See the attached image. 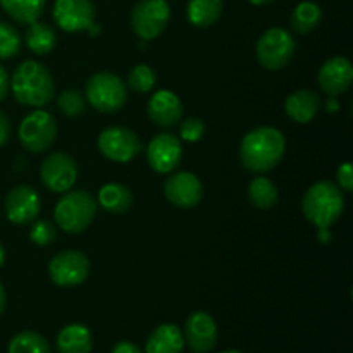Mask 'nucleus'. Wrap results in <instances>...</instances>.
I'll return each mask as SVG.
<instances>
[{
  "label": "nucleus",
  "instance_id": "a19ab883",
  "mask_svg": "<svg viewBox=\"0 0 353 353\" xmlns=\"http://www.w3.org/2000/svg\"><path fill=\"white\" fill-rule=\"evenodd\" d=\"M250 3H254V6H269V3H272L274 0H248Z\"/></svg>",
  "mask_w": 353,
  "mask_h": 353
},
{
  "label": "nucleus",
  "instance_id": "a211bd4d",
  "mask_svg": "<svg viewBox=\"0 0 353 353\" xmlns=\"http://www.w3.org/2000/svg\"><path fill=\"white\" fill-rule=\"evenodd\" d=\"M147 114L154 124L161 128H171L183 117V103L178 95L169 90H159L150 97Z\"/></svg>",
  "mask_w": 353,
  "mask_h": 353
},
{
  "label": "nucleus",
  "instance_id": "39448f33",
  "mask_svg": "<svg viewBox=\"0 0 353 353\" xmlns=\"http://www.w3.org/2000/svg\"><path fill=\"white\" fill-rule=\"evenodd\" d=\"M86 102L102 114L119 112L128 100V86L119 76L100 71L86 81Z\"/></svg>",
  "mask_w": 353,
  "mask_h": 353
},
{
  "label": "nucleus",
  "instance_id": "f03ea898",
  "mask_svg": "<svg viewBox=\"0 0 353 353\" xmlns=\"http://www.w3.org/2000/svg\"><path fill=\"white\" fill-rule=\"evenodd\" d=\"M10 90L16 100L28 107H45L55 93L54 78L43 64L24 61L10 78Z\"/></svg>",
  "mask_w": 353,
  "mask_h": 353
},
{
  "label": "nucleus",
  "instance_id": "2eb2a0df",
  "mask_svg": "<svg viewBox=\"0 0 353 353\" xmlns=\"http://www.w3.org/2000/svg\"><path fill=\"white\" fill-rule=\"evenodd\" d=\"M185 345H188L193 353H209L217 345V324L210 314L193 312L186 319L183 331Z\"/></svg>",
  "mask_w": 353,
  "mask_h": 353
},
{
  "label": "nucleus",
  "instance_id": "c756f323",
  "mask_svg": "<svg viewBox=\"0 0 353 353\" xmlns=\"http://www.w3.org/2000/svg\"><path fill=\"white\" fill-rule=\"evenodd\" d=\"M57 107L64 116L78 117L85 112L86 109V97L79 90L71 88L62 92L57 97Z\"/></svg>",
  "mask_w": 353,
  "mask_h": 353
},
{
  "label": "nucleus",
  "instance_id": "393cba45",
  "mask_svg": "<svg viewBox=\"0 0 353 353\" xmlns=\"http://www.w3.org/2000/svg\"><path fill=\"white\" fill-rule=\"evenodd\" d=\"M47 0H0V7L12 21L31 24L41 17Z\"/></svg>",
  "mask_w": 353,
  "mask_h": 353
},
{
  "label": "nucleus",
  "instance_id": "423d86ee",
  "mask_svg": "<svg viewBox=\"0 0 353 353\" xmlns=\"http://www.w3.org/2000/svg\"><path fill=\"white\" fill-rule=\"evenodd\" d=\"M295 38L285 28H269L264 31L255 47L259 64L268 71H279L293 59L295 54Z\"/></svg>",
  "mask_w": 353,
  "mask_h": 353
},
{
  "label": "nucleus",
  "instance_id": "e433bc0d",
  "mask_svg": "<svg viewBox=\"0 0 353 353\" xmlns=\"http://www.w3.org/2000/svg\"><path fill=\"white\" fill-rule=\"evenodd\" d=\"M112 353H143V352H141L137 345L131 343V341H119V343L114 345Z\"/></svg>",
  "mask_w": 353,
  "mask_h": 353
},
{
  "label": "nucleus",
  "instance_id": "c85d7f7f",
  "mask_svg": "<svg viewBox=\"0 0 353 353\" xmlns=\"http://www.w3.org/2000/svg\"><path fill=\"white\" fill-rule=\"evenodd\" d=\"M155 81H157V74L154 69L147 64H138L128 74L126 86L134 93H148L155 86Z\"/></svg>",
  "mask_w": 353,
  "mask_h": 353
},
{
  "label": "nucleus",
  "instance_id": "6e6552de",
  "mask_svg": "<svg viewBox=\"0 0 353 353\" xmlns=\"http://www.w3.org/2000/svg\"><path fill=\"white\" fill-rule=\"evenodd\" d=\"M57 137V123L47 110L37 109L28 114L19 124V141L31 154L48 150Z\"/></svg>",
  "mask_w": 353,
  "mask_h": 353
},
{
  "label": "nucleus",
  "instance_id": "2f4dec72",
  "mask_svg": "<svg viewBox=\"0 0 353 353\" xmlns=\"http://www.w3.org/2000/svg\"><path fill=\"white\" fill-rule=\"evenodd\" d=\"M55 238H57V230L50 221H37L30 231V240L38 247H47Z\"/></svg>",
  "mask_w": 353,
  "mask_h": 353
},
{
  "label": "nucleus",
  "instance_id": "72a5a7b5",
  "mask_svg": "<svg viewBox=\"0 0 353 353\" xmlns=\"http://www.w3.org/2000/svg\"><path fill=\"white\" fill-rule=\"evenodd\" d=\"M338 186H340L343 192H352L353 190V168L350 162H345L338 168L336 172Z\"/></svg>",
  "mask_w": 353,
  "mask_h": 353
},
{
  "label": "nucleus",
  "instance_id": "9d476101",
  "mask_svg": "<svg viewBox=\"0 0 353 353\" xmlns=\"http://www.w3.org/2000/svg\"><path fill=\"white\" fill-rule=\"evenodd\" d=\"M90 274V261L83 252H59L48 264V276L52 283L61 288H74L86 281Z\"/></svg>",
  "mask_w": 353,
  "mask_h": 353
},
{
  "label": "nucleus",
  "instance_id": "f257e3e1",
  "mask_svg": "<svg viewBox=\"0 0 353 353\" xmlns=\"http://www.w3.org/2000/svg\"><path fill=\"white\" fill-rule=\"evenodd\" d=\"M286 152V138L272 126H261L243 137L240 143V161L252 172H269L281 162Z\"/></svg>",
  "mask_w": 353,
  "mask_h": 353
},
{
  "label": "nucleus",
  "instance_id": "f3484780",
  "mask_svg": "<svg viewBox=\"0 0 353 353\" xmlns=\"http://www.w3.org/2000/svg\"><path fill=\"white\" fill-rule=\"evenodd\" d=\"M321 90L327 97H340L353 83V65L347 57H333L323 64L317 76Z\"/></svg>",
  "mask_w": 353,
  "mask_h": 353
},
{
  "label": "nucleus",
  "instance_id": "ea45409f",
  "mask_svg": "<svg viewBox=\"0 0 353 353\" xmlns=\"http://www.w3.org/2000/svg\"><path fill=\"white\" fill-rule=\"evenodd\" d=\"M6 290H3L2 283H0V316L3 314V310H6Z\"/></svg>",
  "mask_w": 353,
  "mask_h": 353
},
{
  "label": "nucleus",
  "instance_id": "4be33fe9",
  "mask_svg": "<svg viewBox=\"0 0 353 353\" xmlns=\"http://www.w3.org/2000/svg\"><path fill=\"white\" fill-rule=\"evenodd\" d=\"M133 193L123 183H107L99 192V203L110 214H124L133 207Z\"/></svg>",
  "mask_w": 353,
  "mask_h": 353
},
{
  "label": "nucleus",
  "instance_id": "79ce46f5",
  "mask_svg": "<svg viewBox=\"0 0 353 353\" xmlns=\"http://www.w3.org/2000/svg\"><path fill=\"white\" fill-rule=\"evenodd\" d=\"M3 262H6V250H3V247L0 245V268L3 265Z\"/></svg>",
  "mask_w": 353,
  "mask_h": 353
},
{
  "label": "nucleus",
  "instance_id": "1a4fd4ad",
  "mask_svg": "<svg viewBox=\"0 0 353 353\" xmlns=\"http://www.w3.org/2000/svg\"><path fill=\"white\" fill-rule=\"evenodd\" d=\"M99 150L109 161L126 164L140 154L141 141L130 128L109 126L99 134Z\"/></svg>",
  "mask_w": 353,
  "mask_h": 353
},
{
  "label": "nucleus",
  "instance_id": "bb28decb",
  "mask_svg": "<svg viewBox=\"0 0 353 353\" xmlns=\"http://www.w3.org/2000/svg\"><path fill=\"white\" fill-rule=\"evenodd\" d=\"M279 193L274 183L271 179L259 176V178L252 179L250 186H248V200L254 207L262 210L272 209L278 203Z\"/></svg>",
  "mask_w": 353,
  "mask_h": 353
},
{
  "label": "nucleus",
  "instance_id": "aec40b11",
  "mask_svg": "<svg viewBox=\"0 0 353 353\" xmlns=\"http://www.w3.org/2000/svg\"><path fill=\"white\" fill-rule=\"evenodd\" d=\"M185 338L176 324H161L145 343V353H183Z\"/></svg>",
  "mask_w": 353,
  "mask_h": 353
},
{
  "label": "nucleus",
  "instance_id": "f8f14e48",
  "mask_svg": "<svg viewBox=\"0 0 353 353\" xmlns=\"http://www.w3.org/2000/svg\"><path fill=\"white\" fill-rule=\"evenodd\" d=\"M52 16L65 33L88 31L95 24V3L92 0H55Z\"/></svg>",
  "mask_w": 353,
  "mask_h": 353
},
{
  "label": "nucleus",
  "instance_id": "6ab92c4d",
  "mask_svg": "<svg viewBox=\"0 0 353 353\" xmlns=\"http://www.w3.org/2000/svg\"><path fill=\"white\" fill-rule=\"evenodd\" d=\"M321 109V99L312 90H299L292 93L285 102V110L292 121L307 124L317 116Z\"/></svg>",
  "mask_w": 353,
  "mask_h": 353
},
{
  "label": "nucleus",
  "instance_id": "4468645a",
  "mask_svg": "<svg viewBox=\"0 0 353 353\" xmlns=\"http://www.w3.org/2000/svg\"><path fill=\"white\" fill-rule=\"evenodd\" d=\"M164 195L174 207L193 209L202 202L203 186L193 172H174L165 179Z\"/></svg>",
  "mask_w": 353,
  "mask_h": 353
},
{
  "label": "nucleus",
  "instance_id": "412c9836",
  "mask_svg": "<svg viewBox=\"0 0 353 353\" xmlns=\"http://www.w3.org/2000/svg\"><path fill=\"white\" fill-rule=\"evenodd\" d=\"M93 348L92 333L83 324H69L57 334L59 353H90Z\"/></svg>",
  "mask_w": 353,
  "mask_h": 353
},
{
  "label": "nucleus",
  "instance_id": "a878e982",
  "mask_svg": "<svg viewBox=\"0 0 353 353\" xmlns=\"http://www.w3.org/2000/svg\"><path fill=\"white\" fill-rule=\"evenodd\" d=\"M321 21H323V9L316 2H310V0L300 2L293 9L292 17H290L293 31L299 34H309L310 31L319 26Z\"/></svg>",
  "mask_w": 353,
  "mask_h": 353
},
{
  "label": "nucleus",
  "instance_id": "20e7f679",
  "mask_svg": "<svg viewBox=\"0 0 353 353\" xmlns=\"http://www.w3.org/2000/svg\"><path fill=\"white\" fill-rule=\"evenodd\" d=\"M97 205V200L86 190H69L55 205L54 219L65 233H81L95 219Z\"/></svg>",
  "mask_w": 353,
  "mask_h": 353
},
{
  "label": "nucleus",
  "instance_id": "b1692460",
  "mask_svg": "<svg viewBox=\"0 0 353 353\" xmlns=\"http://www.w3.org/2000/svg\"><path fill=\"white\" fill-rule=\"evenodd\" d=\"M223 0H190L186 6L188 21L196 28H210L223 16Z\"/></svg>",
  "mask_w": 353,
  "mask_h": 353
},
{
  "label": "nucleus",
  "instance_id": "c9c22d12",
  "mask_svg": "<svg viewBox=\"0 0 353 353\" xmlns=\"http://www.w3.org/2000/svg\"><path fill=\"white\" fill-rule=\"evenodd\" d=\"M9 86H10L9 74H7L6 68L0 64V102H2V100L7 97V93H9Z\"/></svg>",
  "mask_w": 353,
  "mask_h": 353
},
{
  "label": "nucleus",
  "instance_id": "7ed1b4c3",
  "mask_svg": "<svg viewBox=\"0 0 353 353\" xmlns=\"http://www.w3.org/2000/svg\"><path fill=\"white\" fill-rule=\"evenodd\" d=\"M345 209L343 190L333 181H319L303 195L302 210L309 223L319 230H330Z\"/></svg>",
  "mask_w": 353,
  "mask_h": 353
},
{
  "label": "nucleus",
  "instance_id": "f704fd0d",
  "mask_svg": "<svg viewBox=\"0 0 353 353\" xmlns=\"http://www.w3.org/2000/svg\"><path fill=\"white\" fill-rule=\"evenodd\" d=\"M10 138V123L6 114L0 110V148L9 141Z\"/></svg>",
  "mask_w": 353,
  "mask_h": 353
},
{
  "label": "nucleus",
  "instance_id": "473e14b6",
  "mask_svg": "<svg viewBox=\"0 0 353 353\" xmlns=\"http://www.w3.org/2000/svg\"><path fill=\"white\" fill-rule=\"evenodd\" d=\"M179 134L185 141H195L202 140L203 134H205V124L199 117H188V119L183 121L181 128H179Z\"/></svg>",
  "mask_w": 353,
  "mask_h": 353
},
{
  "label": "nucleus",
  "instance_id": "cd10ccee",
  "mask_svg": "<svg viewBox=\"0 0 353 353\" xmlns=\"http://www.w3.org/2000/svg\"><path fill=\"white\" fill-rule=\"evenodd\" d=\"M9 353H50V345L34 331H23L10 340Z\"/></svg>",
  "mask_w": 353,
  "mask_h": 353
},
{
  "label": "nucleus",
  "instance_id": "ddd939ff",
  "mask_svg": "<svg viewBox=\"0 0 353 353\" xmlns=\"http://www.w3.org/2000/svg\"><path fill=\"white\" fill-rule=\"evenodd\" d=\"M183 157V147L178 137L172 133H159L147 147L148 165L159 174H171Z\"/></svg>",
  "mask_w": 353,
  "mask_h": 353
},
{
  "label": "nucleus",
  "instance_id": "58836bf2",
  "mask_svg": "<svg viewBox=\"0 0 353 353\" xmlns=\"http://www.w3.org/2000/svg\"><path fill=\"white\" fill-rule=\"evenodd\" d=\"M317 238H319V241L323 245L330 243L331 241V233L327 230H319V234H317Z\"/></svg>",
  "mask_w": 353,
  "mask_h": 353
},
{
  "label": "nucleus",
  "instance_id": "37998d69",
  "mask_svg": "<svg viewBox=\"0 0 353 353\" xmlns=\"http://www.w3.org/2000/svg\"><path fill=\"white\" fill-rule=\"evenodd\" d=\"M223 353H241V352H238V350H226V352H223Z\"/></svg>",
  "mask_w": 353,
  "mask_h": 353
},
{
  "label": "nucleus",
  "instance_id": "7c9ffc66",
  "mask_svg": "<svg viewBox=\"0 0 353 353\" xmlns=\"http://www.w3.org/2000/svg\"><path fill=\"white\" fill-rule=\"evenodd\" d=\"M21 34L19 31L9 23L0 21V59H12L21 50Z\"/></svg>",
  "mask_w": 353,
  "mask_h": 353
},
{
  "label": "nucleus",
  "instance_id": "0eeeda50",
  "mask_svg": "<svg viewBox=\"0 0 353 353\" xmlns=\"http://www.w3.org/2000/svg\"><path fill=\"white\" fill-rule=\"evenodd\" d=\"M171 19V7L165 0H140L131 10V28L143 41L155 40L164 33Z\"/></svg>",
  "mask_w": 353,
  "mask_h": 353
},
{
  "label": "nucleus",
  "instance_id": "5701e85b",
  "mask_svg": "<svg viewBox=\"0 0 353 353\" xmlns=\"http://www.w3.org/2000/svg\"><path fill=\"white\" fill-rule=\"evenodd\" d=\"M24 43L30 48L31 54L47 55L55 48L57 34L50 24L34 21V23L28 24V30L24 33Z\"/></svg>",
  "mask_w": 353,
  "mask_h": 353
},
{
  "label": "nucleus",
  "instance_id": "9b49d317",
  "mask_svg": "<svg viewBox=\"0 0 353 353\" xmlns=\"http://www.w3.org/2000/svg\"><path fill=\"white\" fill-rule=\"evenodd\" d=\"M40 178L45 188L50 192L65 193L76 185L78 165L71 155L64 152H54L41 162Z\"/></svg>",
  "mask_w": 353,
  "mask_h": 353
},
{
  "label": "nucleus",
  "instance_id": "dca6fc26",
  "mask_svg": "<svg viewBox=\"0 0 353 353\" xmlns=\"http://www.w3.org/2000/svg\"><path fill=\"white\" fill-rule=\"evenodd\" d=\"M6 216L17 226L33 223L40 214V196L37 190L28 185H19L6 196Z\"/></svg>",
  "mask_w": 353,
  "mask_h": 353
},
{
  "label": "nucleus",
  "instance_id": "4c0bfd02",
  "mask_svg": "<svg viewBox=\"0 0 353 353\" xmlns=\"http://www.w3.org/2000/svg\"><path fill=\"white\" fill-rule=\"evenodd\" d=\"M340 109V102L336 100V97H330L326 102V110L327 112H336Z\"/></svg>",
  "mask_w": 353,
  "mask_h": 353
}]
</instances>
